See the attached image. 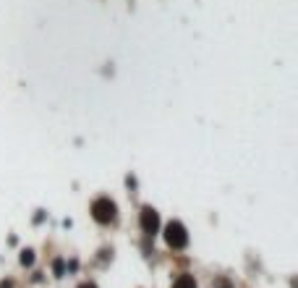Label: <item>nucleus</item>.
Wrapping results in <instances>:
<instances>
[{"label": "nucleus", "mask_w": 298, "mask_h": 288, "mask_svg": "<svg viewBox=\"0 0 298 288\" xmlns=\"http://www.w3.org/2000/svg\"><path fill=\"white\" fill-rule=\"evenodd\" d=\"M165 241H167L170 249H183L188 244V233H186V228H183L178 220H173V223L165 225Z\"/></svg>", "instance_id": "nucleus-2"}, {"label": "nucleus", "mask_w": 298, "mask_h": 288, "mask_svg": "<svg viewBox=\"0 0 298 288\" xmlns=\"http://www.w3.org/2000/svg\"><path fill=\"white\" fill-rule=\"evenodd\" d=\"M34 262V254L32 252H24V254H21V264H32Z\"/></svg>", "instance_id": "nucleus-5"}, {"label": "nucleus", "mask_w": 298, "mask_h": 288, "mask_svg": "<svg viewBox=\"0 0 298 288\" xmlns=\"http://www.w3.org/2000/svg\"><path fill=\"white\" fill-rule=\"evenodd\" d=\"M173 288H196V280L191 278V275H181V278L173 283Z\"/></svg>", "instance_id": "nucleus-4"}, {"label": "nucleus", "mask_w": 298, "mask_h": 288, "mask_svg": "<svg viewBox=\"0 0 298 288\" xmlns=\"http://www.w3.org/2000/svg\"><path fill=\"white\" fill-rule=\"evenodd\" d=\"M160 228V215L152 207H144L141 210V231L147 233V236H155Z\"/></svg>", "instance_id": "nucleus-3"}, {"label": "nucleus", "mask_w": 298, "mask_h": 288, "mask_svg": "<svg viewBox=\"0 0 298 288\" xmlns=\"http://www.w3.org/2000/svg\"><path fill=\"white\" fill-rule=\"evenodd\" d=\"M115 212H118V207H115V202H113L110 196H99V199L92 202V217H94L99 225L113 223L115 220Z\"/></svg>", "instance_id": "nucleus-1"}, {"label": "nucleus", "mask_w": 298, "mask_h": 288, "mask_svg": "<svg viewBox=\"0 0 298 288\" xmlns=\"http://www.w3.org/2000/svg\"><path fill=\"white\" fill-rule=\"evenodd\" d=\"M79 288H97V286H94V283H81Z\"/></svg>", "instance_id": "nucleus-6"}]
</instances>
